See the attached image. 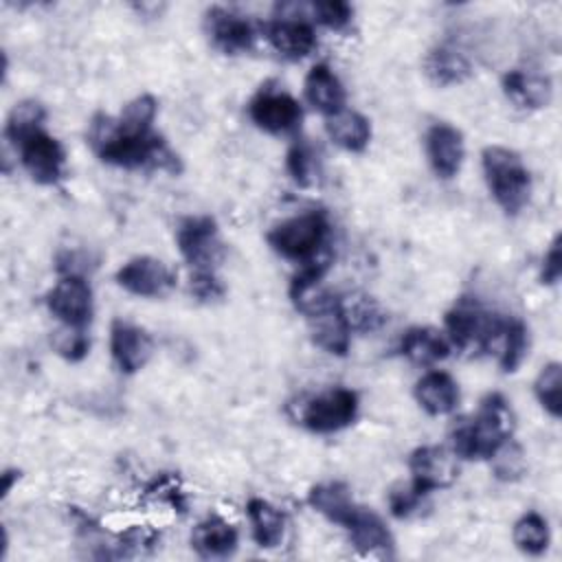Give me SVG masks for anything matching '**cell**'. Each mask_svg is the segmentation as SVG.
Returning <instances> with one entry per match:
<instances>
[{"label":"cell","instance_id":"1","mask_svg":"<svg viewBox=\"0 0 562 562\" xmlns=\"http://www.w3.org/2000/svg\"><path fill=\"white\" fill-rule=\"evenodd\" d=\"M158 101L151 94L132 99L119 119L97 114L88 127V143L94 154L121 169H165L176 173L180 169L178 156L151 130Z\"/></svg>","mask_w":562,"mask_h":562},{"label":"cell","instance_id":"2","mask_svg":"<svg viewBox=\"0 0 562 562\" xmlns=\"http://www.w3.org/2000/svg\"><path fill=\"white\" fill-rule=\"evenodd\" d=\"M514 435V413L501 393H487L479 411L450 432L459 459H492Z\"/></svg>","mask_w":562,"mask_h":562},{"label":"cell","instance_id":"3","mask_svg":"<svg viewBox=\"0 0 562 562\" xmlns=\"http://www.w3.org/2000/svg\"><path fill=\"white\" fill-rule=\"evenodd\" d=\"M481 165L496 204L507 215L520 213L531 195V176L522 158L509 147L487 145L481 151Z\"/></svg>","mask_w":562,"mask_h":562},{"label":"cell","instance_id":"4","mask_svg":"<svg viewBox=\"0 0 562 562\" xmlns=\"http://www.w3.org/2000/svg\"><path fill=\"white\" fill-rule=\"evenodd\" d=\"M329 233V222L323 211H307L288 217L266 233L268 246L292 261H314Z\"/></svg>","mask_w":562,"mask_h":562},{"label":"cell","instance_id":"5","mask_svg":"<svg viewBox=\"0 0 562 562\" xmlns=\"http://www.w3.org/2000/svg\"><path fill=\"white\" fill-rule=\"evenodd\" d=\"M505 316L492 314L474 299L461 296L443 316L450 345L461 351H490L496 345Z\"/></svg>","mask_w":562,"mask_h":562},{"label":"cell","instance_id":"6","mask_svg":"<svg viewBox=\"0 0 562 562\" xmlns=\"http://www.w3.org/2000/svg\"><path fill=\"white\" fill-rule=\"evenodd\" d=\"M176 244L193 270H215L226 255L217 222L211 215L184 217L176 228Z\"/></svg>","mask_w":562,"mask_h":562},{"label":"cell","instance_id":"7","mask_svg":"<svg viewBox=\"0 0 562 562\" xmlns=\"http://www.w3.org/2000/svg\"><path fill=\"white\" fill-rule=\"evenodd\" d=\"M358 415V393L345 386H334L310 397L299 413V424L316 435H329L353 424Z\"/></svg>","mask_w":562,"mask_h":562},{"label":"cell","instance_id":"8","mask_svg":"<svg viewBox=\"0 0 562 562\" xmlns=\"http://www.w3.org/2000/svg\"><path fill=\"white\" fill-rule=\"evenodd\" d=\"M24 171L44 187L57 184L64 176L66 154L61 143L50 136L44 127L29 132L15 143Z\"/></svg>","mask_w":562,"mask_h":562},{"label":"cell","instance_id":"9","mask_svg":"<svg viewBox=\"0 0 562 562\" xmlns=\"http://www.w3.org/2000/svg\"><path fill=\"white\" fill-rule=\"evenodd\" d=\"M459 457L443 446H419L408 454L411 485L428 496L435 490L450 487L459 476Z\"/></svg>","mask_w":562,"mask_h":562},{"label":"cell","instance_id":"10","mask_svg":"<svg viewBox=\"0 0 562 562\" xmlns=\"http://www.w3.org/2000/svg\"><path fill=\"white\" fill-rule=\"evenodd\" d=\"M46 307L61 325L86 329L92 318V288L81 274H64L48 290Z\"/></svg>","mask_w":562,"mask_h":562},{"label":"cell","instance_id":"11","mask_svg":"<svg viewBox=\"0 0 562 562\" xmlns=\"http://www.w3.org/2000/svg\"><path fill=\"white\" fill-rule=\"evenodd\" d=\"M248 116L259 130L274 136H285L301 127L303 110L288 92L259 90L248 103Z\"/></svg>","mask_w":562,"mask_h":562},{"label":"cell","instance_id":"12","mask_svg":"<svg viewBox=\"0 0 562 562\" xmlns=\"http://www.w3.org/2000/svg\"><path fill=\"white\" fill-rule=\"evenodd\" d=\"M114 279L125 292L143 299L165 296L176 285V274L160 259L149 255H140L125 261L116 270Z\"/></svg>","mask_w":562,"mask_h":562},{"label":"cell","instance_id":"13","mask_svg":"<svg viewBox=\"0 0 562 562\" xmlns=\"http://www.w3.org/2000/svg\"><path fill=\"white\" fill-rule=\"evenodd\" d=\"M204 31L211 44L224 55L246 53L255 44V26L250 20L224 7H211L204 11Z\"/></svg>","mask_w":562,"mask_h":562},{"label":"cell","instance_id":"14","mask_svg":"<svg viewBox=\"0 0 562 562\" xmlns=\"http://www.w3.org/2000/svg\"><path fill=\"white\" fill-rule=\"evenodd\" d=\"M151 351H154V340L143 327L132 325L121 318L112 321L110 353L121 373L132 375V373L140 371L147 364V360L151 358Z\"/></svg>","mask_w":562,"mask_h":562},{"label":"cell","instance_id":"15","mask_svg":"<svg viewBox=\"0 0 562 562\" xmlns=\"http://www.w3.org/2000/svg\"><path fill=\"white\" fill-rule=\"evenodd\" d=\"M426 156L437 178L450 180L459 173L465 156L463 134L450 123H435L426 132Z\"/></svg>","mask_w":562,"mask_h":562},{"label":"cell","instance_id":"16","mask_svg":"<svg viewBox=\"0 0 562 562\" xmlns=\"http://www.w3.org/2000/svg\"><path fill=\"white\" fill-rule=\"evenodd\" d=\"M272 48L290 61L307 57L316 48V31L312 22L296 15H281L266 29Z\"/></svg>","mask_w":562,"mask_h":562},{"label":"cell","instance_id":"17","mask_svg":"<svg viewBox=\"0 0 562 562\" xmlns=\"http://www.w3.org/2000/svg\"><path fill=\"white\" fill-rule=\"evenodd\" d=\"M345 529L349 531L351 544L362 555H380L391 558L393 555V536L386 527V522L371 509L358 505L351 518L347 520Z\"/></svg>","mask_w":562,"mask_h":562},{"label":"cell","instance_id":"18","mask_svg":"<svg viewBox=\"0 0 562 562\" xmlns=\"http://www.w3.org/2000/svg\"><path fill=\"white\" fill-rule=\"evenodd\" d=\"M239 533L237 529L222 516L211 514L200 520L191 531V549L200 558L224 560L237 551Z\"/></svg>","mask_w":562,"mask_h":562},{"label":"cell","instance_id":"19","mask_svg":"<svg viewBox=\"0 0 562 562\" xmlns=\"http://www.w3.org/2000/svg\"><path fill=\"white\" fill-rule=\"evenodd\" d=\"M303 94H305V101L325 116H331L345 110V103H347L345 86L327 64H314L310 68V72L305 75Z\"/></svg>","mask_w":562,"mask_h":562},{"label":"cell","instance_id":"20","mask_svg":"<svg viewBox=\"0 0 562 562\" xmlns=\"http://www.w3.org/2000/svg\"><path fill=\"white\" fill-rule=\"evenodd\" d=\"M413 395L417 400V404L432 417L439 415H450L457 404H459V384L454 382V378L446 371H428L424 373L413 389Z\"/></svg>","mask_w":562,"mask_h":562},{"label":"cell","instance_id":"21","mask_svg":"<svg viewBox=\"0 0 562 562\" xmlns=\"http://www.w3.org/2000/svg\"><path fill=\"white\" fill-rule=\"evenodd\" d=\"M505 97L520 110H540L549 105L553 88L551 79L536 75V72H525V70H507L501 79Z\"/></svg>","mask_w":562,"mask_h":562},{"label":"cell","instance_id":"22","mask_svg":"<svg viewBox=\"0 0 562 562\" xmlns=\"http://www.w3.org/2000/svg\"><path fill=\"white\" fill-rule=\"evenodd\" d=\"M400 353L417 367H432L450 356V340L435 327H411L400 338Z\"/></svg>","mask_w":562,"mask_h":562},{"label":"cell","instance_id":"23","mask_svg":"<svg viewBox=\"0 0 562 562\" xmlns=\"http://www.w3.org/2000/svg\"><path fill=\"white\" fill-rule=\"evenodd\" d=\"M325 132L334 145L345 151L360 154L371 140V123L364 114L356 110H340L331 116H325Z\"/></svg>","mask_w":562,"mask_h":562},{"label":"cell","instance_id":"24","mask_svg":"<svg viewBox=\"0 0 562 562\" xmlns=\"http://www.w3.org/2000/svg\"><path fill=\"white\" fill-rule=\"evenodd\" d=\"M424 75L439 88L463 83L472 75V64L452 46H435L424 57Z\"/></svg>","mask_w":562,"mask_h":562},{"label":"cell","instance_id":"25","mask_svg":"<svg viewBox=\"0 0 562 562\" xmlns=\"http://www.w3.org/2000/svg\"><path fill=\"white\" fill-rule=\"evenodd\" d=\"M307 505L325 516L329 522H336L340 527L347 525L351 514L356 512L358 503L353 501L349 487L340 481L318 483L307 492Z\"/></svg>","mask_w":562,"mask_h":562},{"label":"cell","instance_id":"26","mask_svg":"<svg viewBox=\"0 0 562 562\" xmlns=\"http://www.w3.org/2000/svg\"><path fill=\"white\" fill-rule=\"evenodd\" d=\"M252 540L261 549H274L285 533V514L263 498H250L246 505Z\"/></svg>","mask_w":562,"mask_h":562},{"label":"cell","instance_id":"27","mask_svg":"<svg viewBox=\"0 0 562 562\" xmlns=\"http://www.w3.org/2000/svg\"><path fill=\"white\" fill-rule=\"evenodd\" d=\"M496 345H498V364H501V369L505 373H514L527 356V347H529L527 325L520 318H514V316L503 318Z\"/></svg>","mask_w":562,"mask_h":562},{"label":"cell","instance_id":"28","mask_svg":"<svg viewBox=\"0 0 562 562\" xmlns=\"http://www.w3.org/2000/svg\"><path fill=\"white\" fill-rule=\"evenodd\" d=\"M549 525L538 512L522 514L512 529V540L518 551L527 555H540L549 547Z\"/></svg>","mask_w":562,"mask_h":562},{"label":"cell","instance_id":"29","mask_svg":"<svg viewBox=\"0 0 562 562\" xmlns=\"http://www.w3.org/2000/svg\"><path fill=\"white\" fill-rule=\"evenodd\" d=\"M533 395L538 404L553 417L562 415V364L547 362L533 380Z\"/></svg>","mask_w":562,"mask_h":562},{"label":"cell","instance_id":"30","mask_svg":"<svg viewBox=\"0 0 562 562\" xmlns=\"http://www.w3.org/2000/svg\"><path fill=\"white\" fill-rule=\"evenodd\" d=\"M44 119H46V110H44L42 103L31 101V99L29 101H20L9 112V119H7V125H4V138L15 145L29 132L40 130Z\"/></svg>","mask_w":562,"mask_h":562},{"label":"cell","instance_id":"31","mask_svg":"<svg viewBox=\"0 0 562 562\" xmlns=\"http://www.w3.org/2000/svg\"><path fill=\"white\" fill-rule=\"evenodd\" d=\"M316 154L312 149L310 143L305 140H296L285 156V169L290 173V178L299 184V187H310L314 182V171H316Z\"/></svg>","mask_w":562,"mask_h":562},{"label":"cell","instance_id":"32","mask_svg":"<svg viewBox=\"0 0 562 562\" xmlns=\"http://www.w3.org/2000/svg\"><path fill=\"white\" fill-rule=\"evenodd\" d=\"M50 345L53 349L68 362H79L88 356V349H90V340L88 336L83 334V329H77V327H68V325H61L59 329L53 331L50 336Z\"/></svg>","mask_w":562,"mask_h":562},{"label":"cell","instance_id":"33","mask_svg":"<svg viewBox=\"0 0 562 562\" xmlns=\"http://www.w3.org/2000/svg\"><path fill=\"white\" fill-rule=\"evenodd\" d=\"M312 18L314 22L331 29V31H345L351 24L353 7L345 0H323L312 4Z\"/></svg>","mask_w":562,"mask_h":562},{"label":"cell","instance_id":"34","mask_svg":"<svg viewBox=\"0 0 562 562\" xmlns=\"http://www.w3.org/2000/svg\"><path fill=\"white\" fill-rule=\"evenodd\" d=\"M494 459V474L501 481H516L525 472V454L518 443L512 439L492 457Z\"/></svg>","mask_w":562,"mask_h":562},{"label":"cell","instance_id":"35","mask_svg":"<svg viewBox=\"0 0 562 562\" xmlns=\"http://www.w3.org/2000/svg\"><path fill=\"white\" fill-rule=\"evenodd\" d=\"M424 498L426 496L422 492H417L411 483H406V485L400 483L389 492V509L395 518L402 520V518L413 516L419 509V505L424 503Z\"/></svg>","mask_w":562,"mask_h":562},{"label":"cell","instance_id":"36","mask_svg":"<svg viewBox=\"0 0 562 562\" xmlns=\"http://www.w3.org/2000/svg\"><path fill=\"white\" fill-rule=\"evenodd\" d=\"M189 292L198 301H217L224 296V285L217 279L215 270H193L189 277Z\"/></svg>","mask_w":562,"mask_h":562},{"label":"cell","instance_id":"37","mask_svg":"<svg viewBox=\"0 0 562 562\" xmlns=\"http://www.w3.org/2000/svg\"><path fill=\"white\" fill-rule=\"evenodd\" d=\"M562 277V235H555L549 244V250L542 257L540 266V283L555 285Z\"/></svg>","mask_w":562,"mask_h":562},{"label":"cell","instance_id":"38","mask_svg":"<svg viewBox=\"0 0 562 562\" xmlns=\"http://www.w3.org/2000/svg\"><path fill=\"white\" fill-rule=\"evenodd\" d=\"M2 479H4V485H2V494H9L13 479H18V472H4V474H2Z\"/></svg>","mask_w":562,"mask_h":562}]
</instances>
